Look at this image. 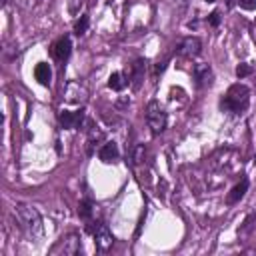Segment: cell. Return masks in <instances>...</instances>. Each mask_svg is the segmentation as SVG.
Wrapping results in <instances>:
<instances>
[{
	"label": "cell",
	"instance_id": "6da1fadb",
	"mask_svg": "<svg viewBox=\"0 0 256 256\" xmlns=\"http://www.w3.org/2000/svg\"><path fill=\"white\" fill-rule=\"evenodd\" d=\"M250 100V90L244 84H232L222 100V108L230 112H242L248 106Z\"/></svg>",
	"mask_w": 256,
	"mask_h": 256
},
{
	"label": "cell",
	"instance_id": "7a4b0ae2",
	"mask_svg": "<svg viewBox=\"0 0 256 256\" xmlns=\"http://www.w3.org/2000/svg\"><path fill=\"white\" fill-rule=\"evenodd\" d=\"M16 216H18V222L22 224V228L30 236H40L42 234V218H40L36 208L26 206V204H18L16 206Z\"/></svg>",
	"mask_w": 256,
	"mask_h": 256
},
{
	"label": "cell",
	"instance_id": "3957f363",
	"mask_svg": "<svg viewBox=\"0 0 256 256\" xmlns=\"http://www.w3.org/2000/svg\"><path fill=\"white\" fill-rule=\"evenodd\" d=\"M146 120H148V126L152 128L154 134H158V132H162L166 128V112L160 106V102L152 100L148 104V108H146Z\"/></svg>",
	"mask_w": 256,
	"mask_h": 256
},
{
	"label": "cell",
	"instance_id": "277c9868",
	"mask_svg": "<svg viewBox=\"0 0 256 256\" xmlns=\"http://www.w3.org/2000/svg\"><path fill=\"white\" fill-rule=\"evenodd\" d=\"M82 250V244H80V238L78 234H68V236H62L50 250L52 256L56 254H64V256H74Z\"/></svg>",
	"mask_w": 256,
	"mask_h": 256
},
{
	"label": "cell",
	"instance_id": "5b68a950",
	"mask_svg": "<svg viewBox=\"0 0 256 256\" xmlns=\"http://www.w3.org/2000/svg\"><path fill=\"white\" fill-rule=\"evenodd\" d=\"M92 232H94V242H96V246H98L102 252H106V250L114 244V236H112V232L108 230L106 224H96V228H94Z\"/></svg>",
	"mask_w": 256,
	"mask_h": 256
},
{
	"label": "cell",
	"instance_id": "8992f818",
	"mask_svg": "<svg viewBox=\"0 0 256 256\" xmlns=\"http://www.w3.org/2000/svg\"><path fill=\"white\" fill-rule=\"evenodd\" d=\"M84 120V110H62L60 112V124L62 128H68V130H74L82 124Z\"/></svg>",
	"mask_w": 256,
	"mask_h": 256
},
{
	"label": "cell",
	"instance_id": "52a82bcc",
	"mask_svg": "<svg viewBox=\"0 0 256 256\" xmlns=\"http://www.w3.org/2000/svg\"><path fill=\"white\" fill-rule=\"evenodd\" d=\"M70 52H72V42H70L68 36H62V38H58V40L52 44V56H54L56 60H60V62H64V60L70 56Z\"/></svg>",
	"mask_w": 256,
	"mask_h": 256
},
{
	"label": "cell",
	"instance_id": "ba28073f",
	"mask_svg": "<svg viewBox=\"0 0 256 256\" xmlns=\"http://www.w3.org/2000/svg\"><path fill=\"white\" fill-rule=\"evenodd\" d=\"M200 48H202V42L198 40V38H194V36H190V38H184L182 42H180V46H178V54H182V56H198L200 54Z\"/></svg>",
	"mask_w": 256,
	"mask_h": 256
},
{
	"label": "cell",
	"instance_id": "9c48e42d",
	"mask_svg": "<svg viewBox=\"0 0 256 256\" xmlns=\"http://www.w3.org/2000/svg\"><path fill=\"white\" fill-rule=\"evenodd\" d=\"M98 158H100L102 162H106V164L116 162V160H118V146H116L114 142H106V144L98 150Z\"/></svg>",
	"mask_w": 256,
	"mask_h": 256
},
{
	"label": "cell",
	"instance_id": "30bf717a",
	"mask_svg": "<svg viewBox=\"0 0 256 256\" xmlns=\"http://www.w3.org/2000/svg\"><path fill=\"white\" fill-rule=\"evenodd\" d=\"M246 190H248V180H246V178H242V180H240V182H238V184L228 192L226 202H228V204H236V202L246 194Z\"/></svg>",
	"mask_w": 256,
	"mask_h": 256
},
{
	"label": "cell",
	"instance_id": "8fae6325",
	"mask_svg": "<svg viewBox=\"0 0 256 256\" xmlns=\"http://www.w3.org/2000/svg\"><path fill=\"white\" fill-rule=\"evenodd\" d=\"M144 66H146V60H142V58L132 64V88L134 90H138L144 80Z\"/></svg>",
	"mask_w": 256,
	"mask_h": 256
},
{
	"label": "cell",
	"instance_id": "7c38bea8",
	"mask_svg": "<svg viewBox=\"0 0 256 256\" xmlns=\"http://www.w3.org/2000/svg\"><path fill=\"white\" fill-rule=\"evenodd\" d=\"M194 74H196V84L198 86H208L212 82V70H210L208 64H198Z\"/></svg>",
	"mask_w": 256,
	"mask_h": 256
},
{
	"label": "cell",
	"instance_id": "4fadbf2b",
	"mask_svg": "<svg viewBox=\"0 0 256 256\" xmlns=\"http://www.w3.org/2000/svg\"><path fill=\"white\" fill-rule=\"evenodd\" d=\"M34 76H36V80L40 82V84H48L50 82V78H52V70H50V66L46 64V62H40L36 68H34Z\"/></svg>",
	"mask_w": 256,
	"mask_h": 256
},
{
	"label": "cell",
	"instance_id": "5bb4252c",
	"mask_svg": "<svg viewBox=\"0 0 256 256\" xmlns=\"http://www.w3.org/2000/svg\"><path fill=\"white\" fill-rule=\"evenodd\" d=\"M254 228H256V212H250V214L244 218V222L240 224L238 234H240V236H250Z\"/></svg>",
	"mask_w": 256,
	"mask_h": 256
},
{
	"label": "cell",
	"instance_id": "9a60e30c",
	"mask_svg": "<svg viewBox=\"0 0 256 256\" xmlns=\"http://www.w3.org/2000/svg\"><path fill=\"white\" fill-rule=\"evenodd\" d=\"M108 86H110L112 90L120 92V90L126 86V82H124V76H122L120 72H114V74H110V78H108Z\"/></svg>",
	"mask_w": 256,
	"mask_h": 256
},
{
	"label": "cell",
	"instance_id": "2e32d148",
	"mask_svg": "<svg viewBox=\"0 0 256 256\" xmlns=\"http://www.w3.org/2000/svg\"><path fill=\"white\" fill-rule=\"evenodd\" d=\"M78 216L84 218V220H90L92 218V202L90 200H82L78 204Z\"/></svg>",
	"mask_w": 256,
	"mask_h": 256
},
{
	"label": "cell",
	"instance_id": "e0dca14e",
	"mask_svg": "<svg viewBox=\"0 0 256 256\" xmlns=\"http://www.w3.org/2000/svg\"><path fill=\"white\" fill-rule=\"evenodd\" d=\"M88 22H90V20H88V16H86V14H82V16H80V20H78V22H76V26H74V32H76V34H84V32H86V28H88Z\"/></svg>",
	"mask_w": 256,
	"mask_h": 256
},
{
	"label": "cell",
	"instance_id": "ac0fdd59",
	"mask_svg": "<svg viewBox=\"0 0 256 256\" xmlns=\"http://www.w3.org/2000/svg\"><path fill=\"white\" fill-rule=\"evenodd\" d=\"M248 74H252V66H250V64L242 62V64L236 66V76H238V78H246Z\"/></svg>",
	"mask_w": 256,
	"mask_h": 256
},
{
	"label": "cell",
	"instance_id": "d6986e66",
	"mask_svg": "<svg viewBox=\"0 0 256 256\" xmlns=\"http://www.w3.org/2000/svg\"><path fill=\"white\" fill-rule=\"evenodd\" d=\"M208 22H210V26H218V24H220V12H218V10H214V12L210 14Z\"/></svg>",
	"mask_w": 256,
	"mask_h": 256
},
{
	"label": "cell",
	"instance_id": "ffe728a7",
	"mask_svg": "<svg viewBox=\"0 0 256 256\" xmlns=\"http://www.w3.org/2000/svg\"><path fill=\"white\" fill-rule=\"evenodd\" d=\"M238 2L244 10H254L256 8V0H238Z\"/></svg>",
	"mask_w": 256,
	"mask_h": 256
},
{
	"label": "cell",
	"instance_id": "44dd1931",
	"mask_svg": "<svg viewBox=\"0 0 256 256\" xmlns=\"http://www.w3.org/2000/svg\"><path fill=\"white\" fill-rule=\"evenodd\" d=\"M142 156H144V146H136V154H134V160H136V162H142Z\"/></svg>",
	"mask_w": 256,
	"mask_h": 256
},
{
	"label": "cell",
	"instance_id": "7402d4cb",
	"mask_svg": "<svg viewBox=\"0 0 256 256\" xmlns=\"http://www.w3.org/2000/svg\"><path fill=\"white\" fill-rule=\"evenodd\" d=\"M206 2H214V0H206Z\"/></svg>",
	"mask_w": 256,
	"mask_h": 256
},
{
	"label": "cell",
	"instance_id": "603a6c76",
	"mask_svg": "<svg viewBox=\"0 0 256 256\" xmlns=\"http://www.w3.org/2000/svg\"><path fill=\"white\" fill-rule=\"evenodd\" d=\"M254 162H256V156H254Z\"/></svg>",
	"mask_w": 256,
	"mask_h": 256
}]
</instances>
